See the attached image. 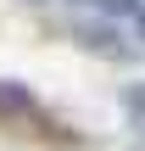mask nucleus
I'll list each match as a JSON object with an SVG mask.
<instances>
[{"label": "nucleus", "mask_w": 145, "mask_h": 151, "mask_svg": "<svg viewBox=\"0 0 145 151\" xmlns=\"http://www.w3.org/2000/svg\"><path fill=\"white\" fill-rule=\"evenodd\" d=\"M34 106V95L28 90H17V84H0V112H28Z\"/></svg>", "instance_id": "nucleus-1"}, {"label": "nucleus", "mask_w": 145, "mask_h": 151, "mask_svg": "<svg viewBox=\"0 0 145 151\" xmlns=\"http://www.w3.org/2000/svg\"><path fill=\"white\" fill-rule=\"evenodd\" d=\"M134 118L145 123V90H134Z\"/></svg>", "instance_id": "nucleus-2"}, {"label": "nucleus", "mask_w": 145, "mask_h": 151, "mask_svg": "<svg viewBox=\"0 0 145 151\" xmlns=\"http://www.w3.org/2000/svg\"><path fill=\"white\" fill-rule=\"evenodd\" d=\"M140 28H145V22H140Z\"/></svg>", "instance_id": "nucleus-3"}]
</instances>
